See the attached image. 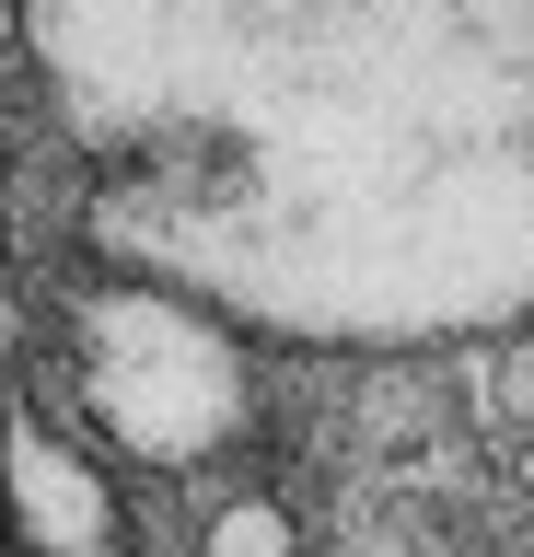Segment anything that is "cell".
<instances>
[{"label":"cell","instance_id":"cell-1","mask_svg":"<svg viewBox=\"0 0 534 557\" xmlns=\"http://www.w3.org/2000/svg\"><path fill=\"white\" fill-rule=\"evenodd\" d=\"M94 233L337 348L534 302V0H24Z\"/></svg>","mask_w":534,"mask_h":557},{"label":"cell","instance_id":"cell-2","mask_svg":"<svg viewBox=\"0 0 534 557\" xmlns=\"http://www.w3.org/2000/svg\"><path fill=\"white\" fill-rule=\"evenodd\" d=\"M82 395L128 453L198 465L245 430V348L221 337L210 302L186 290H94L82 302Z\"/></svg>","mask_w":534,"mask_h":557},{"label":"cell","instance_id":"cell-3","mask_svg":"<svg viewBox=\"0 0 534 557\" xmlns=\"http://www.w3.org/2000/svg\"><path fill=\"white\" fill-rule=\"evenodd\" d=\"M12 499H24V522H36L59 557H105V534H116V511H105V487L82 476L71 453H47V442H24L12 430Z\"/></svg>","mask_w":534,"mask_h":557},{"label":"cell","instance_id":"cell-4","mask_svg":"<svg viewBox=\"0 0 534 557\" xmlns=\"http://www.w3.org/2000/svg\"><path fill=\"white\" fill-rule=\"evenodd\" d=\"M210 557H290V511L280 499H233L210 522Z\"/></svg>","mask_w":534,"mask_h":557},{"label":"cell","instance_id":"cell-5","mask_svg":"<svg viewBox=\"0 0 534 557\" xmlns=\"http://www.w3.org/2000/svg\"><path fill=\"white\" fill-rule=\"evenodd\" d=\"M0 557H59L36 522H24V499H12V407H0Z\"/></svg>","mask_w":534,"mask_h":557}]
</instances>
